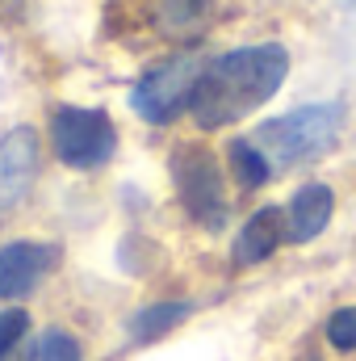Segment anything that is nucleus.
Here are the masks:
<instances>
[{
  "label": "nucleus",
  "instance_id": "9d476101",
  "mask_svg": "<svg viewBox=\"0 0 356 361\" xmlns=\"http://www.w3.org/2000/svg\"><path fill=\"white\" fill-rule=\"evenodd\" d=\"M214 13V0H155V21L168 38L197 34Z\"/></svg>",
  "mask_w": 356,
  "mask_h": 361
},
{
  "label": "nucleus",
  "instance_id": "ddd939ff",
  "mask_svg": "<svg viewBox=\"0 0 356 361\" xmlns=\"http://www.w3.org/2000/svg\"><path fill=\"white\" fill-rule=\"evenodd\" d=\"M34 361H80V345H76V336L51 328V332L38 336V345H34Z\"/></svg>",
  "mask_w": 356,
  "mask_h": 361
},
{
  "label": "nucleus",
  "instance_id": "f8f14e48",
  "mask_svg": "<svg viewBox=\"0 0 356 361\" xmlns=\"http://www.w3.org/2000/svg\"><path fill=\"white\" fill-rule=\"evenodd\" d=\"M227 160H231V169H235V177H239L243 189H256V185H265V180L272 177L268 160L256 152L252 139H235V143L227 147Z\"/></svg>",
  "mask_w": 356,
  "mask_h": 361
},
{
  "label": "nucleus",
  "instance_id": "4468645a",
  "mask_svg": "<svg viewBox=\"0 0 356 361\" xmlns=\"http://www.w3.org/2000/svg\"><path fill=\"white\" fill-rule=\"evenodd\" d=\"M25 332H30V315H25L21 307H8V311H0V361H8L17 349H21Z\"/></svg>",
  "mask_w": 356,
  "mask_h": 361
},
{
  "label": "nucleus",
  "instance_id": "39448f33",
  "mask_svg": "<svg viewBox=\"0 0 356 361\" xmlns=\"http://www.w3.org/2000/svg\"><path fill=\"white\" fill-rule=\"evenodd\" d=\"M201 68H205V63H201L197 55H177V59L151 68V72L134 85V92H130L134 114H139L143 122L168 126L172 118H180V114L189 109L193 89H197V80H201Z\"/></svg>",
  "mask_w": 356,
  "mask_h": 361
},
{
  "label": "nucleus",
  "instance_id": "20e7f679",
  "mask_svg": "<svg viewBox=\"0 0 356 361\" xmlns=\"http://www.w3.org/2000/svg\"><path fill=\"white\" fill-rule=\"evenodd\" d=\"M172 180H177L180 206L189 210L193 223H201L205 231H222L231 219L227 206V189H222V169L205 147H177L172 156Z\"/></svg>",
  "mask_w": 356,
  "mask_h": 361
},
{
  "label": "nucleus",
  "instance_id": "f03ea898",
  "mask_svg": "<svg viewBox=\"0 0 356 361\" xmlns=\"http://www.w3.org/2000/svg\"><path fill=\"white\" fill-rule=\"evenodd\" d=\"M344 130V105L340 101H314L302 109H289L281 118H268L256 126L252 143L268 160V169H302L319 156H327L340 143Z\"/></svg>",
  "mask_w": 356,
  "mask_h": 361
},
{
  "label": "nucleus",
  "instance_id": "6e6552de",
  "mask_svg": "<svg viewBox=\"0 0 356 361\" xmlns=\"http://www.w3.org/2000/svg\"><path fill=\"white\" fill-rule=\"evenodd\" d=\"M285 240H289V235H285V210H281V206H260V210L243 223V231L235 235L231 261H235L239 269H252V265L268 261Z\"/></svg>",
  "mask_w": 356,
  "mask_h": 361
},
{
  "label": "nucleus",
  "instance_id": "f257e3e1",
  "mask_svg": "<svg viewBox=\"0 0 356 361\" xmlns=\"http://www.w3.org/2000/svg\"><path fill=\"white\" fill-rule=\"evenodd\" d=\"M289 76V51L281 42H260V47H239L201 68V80L193 89L189 114L201 130H222L248 114H256L281 80Z\"/></svg>",
  "mask_w": 356,
  "mask_h": 361
},
{
  "label": "nucleus",
  "instance_id": "7ed1b4c3",
  "mask_svg": "<svg viewBox=\"0 0 356 361\" xmlns=\"http://www.w3.org/2000/svg\"><path fill=\"white\" fill-rule=\"evenodd\" d=\"M51 147L55 156L76 169V173H96L113 160L117 152V130L105 109H80V105H55L51 114Z\"/></svg>",
  "mask_w": 356,
  "mask_h": 361
},
{
  "label": "nucleus",
  "instance_id": "9b49d317",
  "mask_svg": "<svg viewBox=\"0 0 356 361\" xmlns=\"http://www.w3.org/2000/svg\"><path fill=\"white\" fill-rule=\"evenodd\" d=\"M193 307L184 302V298H172V302H155V307H143L139 315H134V324H130V332H134V341H155V336H164L168 328H177L180 319L189 315Z\"/></svg>",
  "mask_w": 356,
  "mask_h": 361
},
{
  "label": "nucleus",
  "instance_id": "423d86ee",
  "mask_svg": "<svg viewBox=\"0 0 356 361\" xmlns=\"http://www.w3.org/2000/svg\"><path fill=\"white\" fill-rule=\"evenodd\" d=\"M38 180V135L30 126H13L0 139V223L30 197Z\"/></svg>",
  "mask_w": 356,
  "mask_h": 361
},
{
  "label": "nucleus",
  "instance_id": "1a4fd4ad",
  "mask_svg": "<svg viewBox=\"0 0 356 361\" xmlns=\"http://www.w3.org/2000/svg\"><path fill=\"white\" fill-rule=\"evenodd\" d=\"M331 210H336V197H331L327 185H319V180L302 185V189L289 197V206H285V235H289L293 244L314 240V235L331 223Z\"/></svg>",
  "mask_w": 356,
  "mask_h": 361
},
{
  "label": "nucleus",
  "instance_id": "2eb2a0df",
  "mask_svg": "<svg viewBox=\"0 0 356 361\" xmlns=\"http://www.w3.org/2000/svg\"><path fill=\"white\" fill-rule=\"evenodd\" d=\"M327 341H331V349L352 353L356 349V307H340V311L327 319Z\"/></svg>",
  "mask_w": 356,
  "mask_h": 361
},
{
  "label": "nucleus",
  "instance_id": "0eeeda50",
  "mask_svg": "<svg viewBox=\"0 0 356 361\" xmlns=\"http://www.w3.org/2000/svg\"><path fill=\"white\" fill-rule=\"evenodd\" d=\"M55 265H59L55 244H34V240L4 244L0 248V298H25Z\"/></svg>",
  "mask_w": 356,
  "mask_h": 361
}]
</instances>
